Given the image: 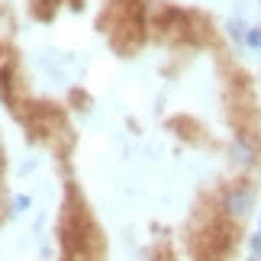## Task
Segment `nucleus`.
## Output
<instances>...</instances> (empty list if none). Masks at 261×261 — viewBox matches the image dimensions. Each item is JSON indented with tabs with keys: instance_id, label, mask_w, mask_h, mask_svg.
Masks as SVG:
<instances>
[{
	"instance_id": "f257e3e1",
	"label": "nucleus",
	"mask_w": 261,
	"mask_h": 261,
	"mask_svg": "<svg viewBox=\"0 0 261 261\" xmlns=\"http://www.w3.org/2000/svg\"><path fill=\"white\" fill-rule=\"evenodd\" d=\"M255 210V190L248 184H236L223 194V213L229 219H245Z\"/></svg>"
},
{
	"instance_id": "f03ea898",
	"label": "nucleus",
	"mask_w": 261,
	"mask_h": 261,
	"mask_svg": "<svg viewBox=\"0 0 261 261\" xmlns=\"http://www.w3.org/2000/svg\"><path fill=\"white\" fill-rule=\"evenodd\" d=\"M229 158H232V165H239V168H252V165H255V158H258L255 145H252V139L236 136L232 142H229Z\"/></svg>"
},
{
	"instance_id": "7ed1b4c3",
	"label": "nucleus",
	"mask_w": 261,
	"mask_h": 261,
	"mask_svg": "<svg viewBox=\"0 0 261 261\" xmlns=\"http://www.w3.org/2000/svg\"><path fill=\"white\" fill-rule=\"evenodd\" d=\"M245 45H252V48H261V29H258V26L245 29Z\"/></svg>"
},
{
	"instance_id": "20e7f679",
	"label": "nucleus",
	"mask_w": 261,
	"mask_h": 261,
	"mask_svg": "<svg viewBox=\"0 0 261 261\" xmlns=\"http://www.w3.org/2000/svg\"><path fill=\"white\" fill-rule=\"evenodd\" d=\"M226 29H229V36H232L236 42H245V26L242 23H229Z\"/></svg>"
},
{
	"instance_id": "39448f33",
	"label": "nucleus",
	"mask_w": 261,
	"mask_h": 261,
	"mask_svg": "<svg viewBox=\"0 0 261 261\" xmlns=\"http://www.w3.org/2000/svg\"><path fill=\"white\" fill-rule=\"evenodd\" d=\"M252 255H255V258H261V232H255V236H252Z\"/></svg>"
},
{
	"instance_id": "423d86ee",
	"label": "nucleus",
	"mask_w": 261,
	"mask_h": 261,
	"mask_svg": "<svg viewBox=\"0 0 261 261\" xmlns=\"http://www.w3.org/2000/svg\"><path fill=\"white\" fill-rule=\"evenodd\" d=\"M13 206H16V213H23V210L29 206V197H16V200H13Z\"/></svg>"
},
{
	"instance_id": "0eeeda50",
	"label": "nucleus",
	"mask_w": 261,
	"mask_h": 261,
	"mask_svg": "<svg viewBox=\"0 0 261 261\" xmlns=\"http://www.w3.org/2000/svg\"><path fill=\"white\" fill-rule=\"evenodd\" d=\"M0 165H4V142H0Z\"/></svg>"
},
{
	"instance_id": "6e6552de",
	"label": "nucleus",
	"mask_w": 261,
	"mask_h": 261,
	"mask_svg": "<svg viewBox=\"0 0 261 261\" xmlns=\"http://www.w3.org/2000/svg\"><path fill=\"white\" fill-rule=\"evenodd\" d=\"M36 4H45V0H36Z\"/></svg>"
},
{
	"instance_id": "1a4fd4ad",
	"label": "nucleus",
	"mask_w": 261,
	"mask_h": 261,
	"mask_svg": "<svg viewBox=\"0 0 261 261\" xmlns=\"http://www.w3.org/2000/svg\"><path fill=\"white\" fill-rule=\"evenodd\" d=\"M258 232H261V229H258Z\"/></svg>"
}]
</instances>
